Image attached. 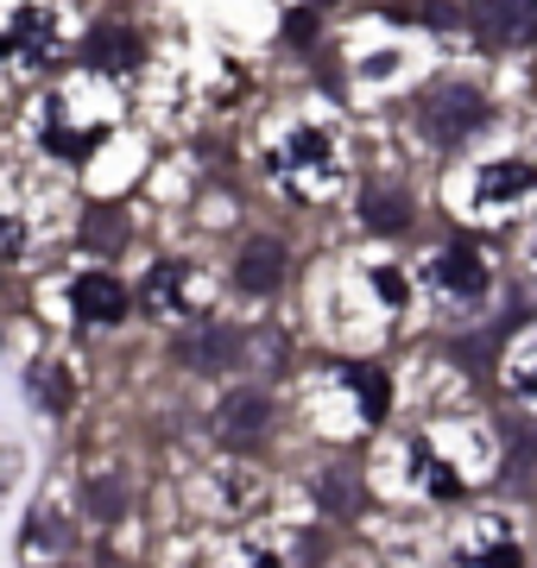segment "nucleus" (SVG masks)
<instances>
[{"label": "nucleus", "mask_w": 537, "mask_h": 568, "mask_svg": "<svg viewBox=\"0 0 537 568\" xmlns=\"http://www.w3.org/2000/svg\"><path fill=\"white\" fill-rule=\"evenodd\" d=\"M266 171L278 183H285L291 196H304V203H316V196H330L335 178H342V164H335V145L323 126H297L278 152L266 159Z\"/></svg>", "instance_id": "1"}, {"label": "nucleus", "mask_w": 537, "mask_h": 568, "mask_svg": "<svg viewBox=\"0 0 537 568\" xmlns=\"http://www.w3.org/2000/svg\"><path fill=\"white\" fill-rule=\"evenodd\" d=\"M266 424H272V398L266 392H253V386H241V392H227L222 405H215V443H227V448H253L260 436H266Z\"/></svg>", "instance_id": "2"}, {"label": "nucleus", "mask_w": 537, "mask_h": 568, "mask_svg": "<svg viewBox=\"0 0 537 568\" xmlns=\"http://www.w3.org/2000/svg\"><path fill=\"white\" fill-rule=\"evenodd\" d=\"M475 13V32L487 44H531L537 39V0H468Z\"/></svg>", "instance_id": "3"}, {"label": "nucleus", "mask_w": 537, "mask_h": 568, "mask_svg": "<svg viewBox=\"0 0 537 568\" xmlns=\"http://www.w3.org/2000/svg\"><path fill=\"white\" fill-rule=\"evenodd\" d=\"M241 347H247V335L241 328H227V323H203V328H190V335H178V366H190V373H222V366L241 361Z\"/></svg>", "instance_id": "4"}, {"label": "nucleus", "mask_w": 537, "mask_h": 568, "mask_svg": "<svg viewBox=\"0 0 537 568\" xmlns=\"http://www.w3.org/2000/svg\"><path fill=\"white\" fill-rule=\"evenodd\" d=\"M480 121H487V102H480L475 89H436L430 102H424V126H430L443 145L468 140Z\"/></svg>", "instance_id": "5"}, {"label": "nucleus", "mask_w": 537, "mask_h": 568, "mask_svg": "<svg viewBox=\"0 0 537 568\" xmlns=\"http://www.w3.org/2000/svg\"><path fill=\"white\" fill-rule=\"evenodd\" d=\"M51 51H58V26H51V13L20 7V13L7 20V58L26 63V70H39V63H51Z\"/></svg>", "instance_id": "6"}, {"label": "nucleus", "mask_w": 537, "mask_h": 568, "mask_svg": "<svg viewBox=\"0 0 537 568\" xmlns=\"http://www.w3.org/2000/svg\"><path fill=\"white\" fill-rule=\"evenodd\" d=\"M234 278H241V291H278L285 284V246L272 241V234H253L247 246H241V260H234Z\"/></svg>", "instance_id": "7"}, {"label": "nucleus", "mask_w": 537, "mask_h": 568, "mask_svg": "<svg viewBox=\"0 0 537 568\" xmlns=\"http://www.w3.org/2000/svg\"><path fill=\"white\" fill-rule=\"evenodd\" d=\"M537 190V164L525 159H499V164H480V183H475V203L480 209H499V203H518Z\"/></svg>", "instance_id": "8"}, {"label": "nucleus", "mask_w": 537, "mask_h": 568, "mask_svg": "<svg viewBox=\"0 0 537 568\" xmlns=\"http://www.w3.org/2000/svg\"><path fill=\"white\" fill-rule=\"evenodd\" d=\"M70 304H77L83 323H121L126 291H121V278H108V272H83V278L70 284Z\"/></svg>", "instance_id": "9"}, {"label": "nucleus", "mask_w": 537, "mask_h": 568, "mask_svg": "<svg viewBox=\"0 0 537 568\" xmlns=\"http://www.w3.org/2000/svg\"><path fill=\"white\" fill-rule=\"evenodd\" d=\"M430 278L443 284L449 297H462V304H468V297H480V291H487V265H480L475 246H443V253H436V265H430Z\"/></svg>", "instance_id": "10"}, {"label": "nucleus", "mask_w": 537, "mask_h": 568, "mask_svg": "<svg viewBox=\"0 0 537 568\" xmlns=\"http://www.w3.org/2000/svg\"><path fill=\"white\" fill-rule=\"evenodd\" d=\"M184 291H190V265H152L140 284V304L152 316H178L184 310Z\"/></svg>", "instance_id": "11"}, {"label": "nucleus", "mask_w": 537, "mask_h": 568, "mask_svg": "<svg viewBox=\"0 0 537 568\" xmlns=\"http://www.w3.org/2000/svg\"><path fill=\"white\" fill-rule=\"evenodd\" d=\"M89 63H95V70H114V77H126V70L140 63V39H133V32H121V26H108V32H95V39H89Z\"/></svg>", "instance_id": "12"}, {"label": "nucleus", "mask_w": 537, "mask_h": 568, "mask_svg": "<svg viewBox=\"0 0 537 568\" xmlns=\"http://www.w3.org/2000/svg\"><path fill=\"white\" fill-rule=\"evenodd\" d=\"M455 568H525V549L513 537H487V544L455 549Z\"/></svg>", "instance_id": "13"}, {"label": "nucleus", "mask_w": 537, "mask_h": 568, "mask_svg": "<svg viewBox=\"0 0 537 568\" xmlns=\"http://www.w3.org/2000/svg\"><path fill=\"white\" fill-rule=\"evenodd\" d=\"M63 544H70V525H63L58 511H39V518H32V525H26V562H39L44 549H51V556H58Z\"/></svg>", "instance_id": "14"}, {"label": "nucleus", "mask_w": 537, "mask_h": 568, "mask_svg": "<svg viewBox=\"0 0 537 568\" xmlns=\"http://www.w3.org/2000/svg\"><path fill=\"white\" fill-rule=\"evenodd\" d=\"M367 222L373 227H412V196H398V190H367Z\"/></svg>", "instance_id": "15"}, {"label": "nucleus", "mask_w": 537, "mask_h": 568, "mask_svg": "<svg viewBox=\"0 0 537 568\" xmlns=\"http://www.w3.org/2000/svg\"><path fill=\"white\" fill-rule=\"evenodd\" d=\"M209 568H272V556L266 549H253V544H234V549H215Z\"/></svg>", "instance_id": "16"}, {"label": "nucleus", "mask_w": 537, "mask_h": 568, "mask_svg": "<svg viewBox=\"0 0 537 568\" xmlns=\"http://www.w3.org/2000/svg\"><path fill=\"white\" fill-rule=\"evenodd\" d=\"M513 392H518V398H537V342L513 361Z\"/></svg>", "instance_id": "17"}, {"label": "nucleus", "mask_w": 537, "mask_h": 568, "mask_svg": "<svg viewBox=\"0 0 537 568\" xmlns=\"http://www.w3.org/2000/svg\"><path fill=\"white\" fill-rule=\"evenodd\" d=\"M89 499H95V511H102V518H114V511H121V480H95V487H89Z\"/></svg>", "instance_id": "18"}, {"label": "nucleus", "mask_w": 537, "mask_h": 568, "mask_svg": "<svg viewBox=\"0 0 537 568\" xmlns=\"http://www.w3.org/2000/svg\"><path fill=\"white\" fill-rule=\"evenodd\" d=\"M102 215H108V209H102ZM83 234H89V241H108V246H114V241H121V222H89Z\"/></svg>", "instance_id": "19"}, {"label": "nucleus", "mask_w": 537, "mask_h": 568, "mask_svg": "<svg viewBox=\"0 0 537 568\" xmlns=\"http://www.w3.org/2000/svg\"><path fill=\"white\" fill-rule=\"evenodd\" d=\"M89 568H114V562H89Z\"/></svg>", "instance_id": "20"}]
</instances>
